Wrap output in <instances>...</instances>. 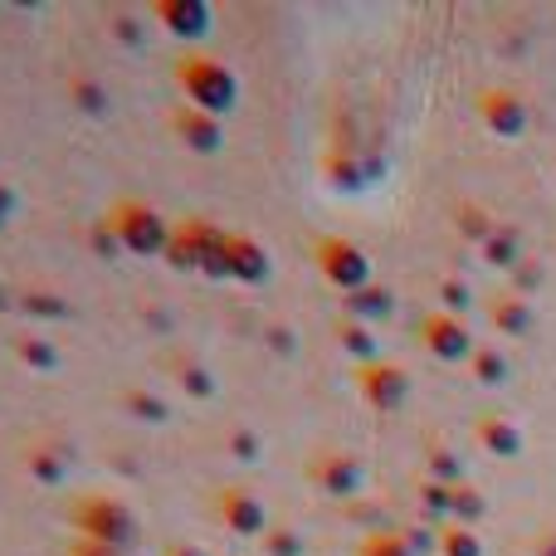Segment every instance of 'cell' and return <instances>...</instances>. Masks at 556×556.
Returning a JSON list of instances; mask_svg holds the SVG:
<instances>
[{"mask_svg": "<svg viewBox=\"0 0 556 556\" xmlns=\"http://www.w3.org/2000/svg\"><path fill=\"white\" fill-rule=\"evenodd\" d=\"M172 78H176V88H181V103L201 108V113H211V117L235 113V103H240V78H235V68L215 54H201V49H186L172 64Z\"/></svg>", "mask_w": 556, "mask_h": 556, "instance_id": "obj_1", "label": "cell"}, {"mask_svg": "<svg viewBox=\"0 0 556 556\" xmlns=\"http://www.w3.org/2000/svg\"><path fill=\"white\" fill-rule=\"evenodd\" d=\"M225 240H230V235H225L220 225H211L205 215H186V220H172V240H166L162 260L172 264V269L230 278V269H225Z\"/></svg>", "mask_w": 556, "mask_h": 556, "instance_id": "obj_2", "label": "cell"}, {"mask_svg": "<svg viewBox=\"0 0 556 556\" xmlns=\"http://www.w3.org/2000/svg\"><path fill=\"white\" fill-rule=\"evenodd\" d=\"M68 528H74V538L98 542V547H117V552L137 538L132 508L123 498H113V493H78L68 503Z\"/></svg>", "mask_w": 556, "mask_h": 556, "instance_id": "obj_3", "label": "cell"}, {"mask_svg": "<svg viewBox=\"0 0 556 556\" xmlns=\"http://www.w3.org/2000/svg\"><path fill=\"white\" fill-rule=\"evenodd\" d=\"M103 215L113 220V230H117V240H123L127 254H147V260H152V254H166L172 220H166L156 205L137 201V195H123V201H113Z\"/></svg>", "mask_w": 556, "mask_h": 556, "instance_id": "obj_4", "label": "cell"}, {"mask_svg": "<svg viewBox=\"0 0 556 556\" xmlns=\"http://www.w3.org/2000/svg\"><path fill=\"white\" fill-rule=\"evenodd\" d=\"M313 264L342 298L362 293L366 278H371V260H366V250L356 240H346V235H317L313 240Z\"/></svg>", "mask_w": 556, "mask_h": 556, "instance_id": "obj_5", "label": "cell"}, {"mask_svg": "<svg viewBox=\"0 0 556 556\" xmlns=\"http://www.w3.org/2000/svg\"><path fill=\"white\" fill-rule=\"evenodd\" d=\"M303 473H307V483H313L323 498L346 503V498H356V493H362V459H356L352 450H332V444H317V450L307 454Z\"/></svg>", "mask_w": 556, "mask_h": 556, "instance_id": "obj_6", "label": "cell"}, {"mask_svg": "<svg viewBox=\"0 0 556 556\" xmlns=\"http://www.w3.org/2000/svg\"><path fill=\"white\" fill-rule=\"evenodd\" d=\"M211 513L225 532H235V538H264V532H269V508H264V498L254 489H244V483L215 489Z\"/></svg>", "mask_w": 556, "mask_h": 556, "instance_id": "obj_7", "label": "cell"}, {"mask_svg": "<svg viewBox=\"0 0 556 556\" xmlns=\"http://www.w3.org/2000/svg\"><path fill=\"white\" fill-rule=\"evenodd\" d=\"M20 469L29 473V483L39 489H64L68 473H74V450L59 440H29L20 450Z\"/></svg>", "mask_w": 556, "mask_h": 556, "instance_id": "obj_8", "label": "cell"}, {"mask_svg": "<svg viewBox=\"0 0 556 556\" xmlns=\"http://www.w3.org/2000/svg\"><path fill=\"white\" fill-rule=\"evenodd\" d=\"M152 25H162L166 35H176V39H186V45H195V39H205L211 35V5L205 0H152Z\"/></svg>", "mask_w": 556, "mask_h": 556, "instance_id": "obj_9", "label": "cell"}, {"mask_svg": "<svg viewBox=\"0 0 556 556\" xmlns=\"http://www.w3.org/2000/svg\"><path fill=\"white\" fill-rule=\"evenodd\" d=\"M172 132L201 156L225 152V117H211V113H201V108H191V103L172 108Z\"/></svg>", "mask_w": 556, "mask_h": 556, "instance_id": "obj_10", "label": "cell"}, {"mask_svg": "<svg viewBox=\"0 0 556 556\" xmlns=\"http://www.w3.org/2000/svg\"><path fill=\"white\" fill-rule=\"evenodd\" d=\"M356 391L366 395V405H376V410H395V405L405 401V391H410V376L401 371L395 362H371V366H356Z\"/></svg>", "mask_w": 556, "mask_h": 556, "instance_id": "obj_11", "label": "cell"}, {"mask_svg": "<svg viewBox=\"0 0 556 556\" xmlns=\"http://www.w3.org/2000/svg\"><path fill=\"white\" fill-rule=\"evenodd\" d=\"M64 98L74 103V113H84V117H108L113 113V88H108V78L93 74V68H68L64 74Z\"/></svg>", "mask_w": 556, "mask_h": 556, "instance_id": "obj_12", "label": "cell"}, {"mask_svg": "<svg viewBox=\"0 0 556 556\" xmlns=\"http://www.w3.org/2000/svg\"><path fill=\"white\" fill-rule=\"evenodd\" d=\"M162 366L172 371V381L181 386L191 401H220V381H215V371L195 352H166Z\"/></svg>", "mask_w": 556, "mask_h": 556, "instance_id": "obj_13", "label": "cell"}, {"mask_svg": "<svg viewBox=\"0 0 556 556\" xmlns=\"http://www.w3.org/2000/svg\"><path fill=\"white\" fill-rule=\"evenodd\" d=\"M225 269H230V278H240V283H264L269 278V254L250 235H230L225 240Z\"/></svg>", "mask_w": 556, "mask_h": 556, "instance_id": "obj_14", "label": "cell"}, {"mask_svg": "<svg viewBox=\"0 0 556 556\" xmlns=\"http://www.w3.org/2000/svg\"><path fill=\"white\" fill-rule=\"evenodd\" d=\"M15 303H20V313L35 317V323H68V317H74V303H68L54 283H25L15 293Z\"/></svg>", "mask_w": 556, "mask_h": 556, "instance_id": "obj_15", "label": "cell"}, {"mask_svg": "<svg viewBox=\"0 0 556 556\" xmlns=\"http://www.w3.org/2000/svg\"><path fill=\"white\" fill-rule=\"evenodd\" d=\"M10 352H15L20 366H29V376H54L59 366H64V352H59V342H54V337H45V332L10 337Z\"/></svg>", "mask_w": 556, "mask_h": 556, "instance_id": "obj_16", "label": "cell"}, {"mask_svg": "<svg viewBox=\"0 0 556 556\" xmlns=\"http://www.w3.org/2000/svg\"><path fill=\"white\" fill-rule=\"evenodd\" d=\"M117 410L137 425H166L172 420V401H166L162 391H152V386H142V381L117 391Z\"/></svg>", "mask_w": 556, "mask_h": 556, "instance_id": "obj_17", "label": "cell"}, {"mask_svg": "<svg viewBox=\"0 0 556 556\" xmlns=\"http://www.w3.org/2000/svg\"><path fill=\"white\" fill-rule=\"evenodd\" d=\"M337 346H342L346 356H352L356 366H371V362H381V342L371 337V323H356V317H337Z\"/></svg>", "mask_w": 556, "mask_h": 556, "instance_id": "obj_18", "label": "cell"}, {"mask_svg": "<svg viewBox=\"0 0 556 556\" xmlns=\"http://www.w3.org/2000/svg\"><path fill=\"white\" fill-rule=\"evenodd\" d=\"M103 25H108V39H117V45L132 49V54H137V49H147V29H152V25H147V15H137V10L113 5L103 15Z\"/></svg>", "mask_w": 556, "mask_h": 556, "instance_id": "obj_19", "label": "cell"}, {"mask_svg": "<svg viewBox=\"0 0 556 556\" xmlns=\"http://www.w3.org/2000/svg\"><path fill=\"white\" fill-rule=\"evenodd\" d=\"M342 313L356 317V323H376V317L391 313V293H386V288H371V283H366L362 293H346V298H342Z\"/></svg>", "mask_w": 556, "mask_h": 556, "instance_id": "obj_20", "label": "cell"}, {"mask_svg": "<svg viewBox=\"0 0 556 556\" xmlns=\"http://www.w3.org/2000/svg\"><path fill=\"white\" fill-rule=\"evenodd\" d=\"M225 454L240 464H260L264 459V434L254 430V425H225Z\"/></svg>", "mask_w": 556, "mask_h": 556, "instance_id": "obj_21", "label": "cell"}, {"mask_svg": "<svg viewBox=\"0 0 556 556\" xmlns=\"http://www.w3.org/2000/svg\"><path fill=\"white\" fill-rule=\"evenodd\" d=\"M425 342H430L440 356H459L464 352V327H454L450 317H430V323H425Z\"/></svg>", "mask_w": 556, "mask_h": 556, "instance_id": "obj_22", "label": "cell"}, {"mask_svg": "<svg viewBox=\"0 0 556 556\" xmlns=\"http://www.w3.org/2000/svg\"><path fill=\"white\" fill-rule=\"evenodd\" d=\"M264 556H303L307 542L298 528H288V522H269V532H264Z\"/></svg>", "mask_w": 556, "mask_h": 556, "instance_id": "obj_23", "label": "cell"}, {"mask_svg": "<svg viewBox=\"0 0 556 556\" xmlns=\"http://www.w3.org/2000/svg\"><path fill=\"white\" fill-rule=\"evenodd\" d=\"M88 244H93V254H98V260H123V254H127L108 215H98V220L88 225Z\"/></svg>", "mask_w": 556, "mask_h": 556, "instance_id": "obj_24", "label": "cell"}, {"mask_svg": "<svg viewBox=\"0 0 556 556\" xmlns=\"http://www.w3.org/2000/svg\"><path fill=\"white\" fill-rule=\"evenodd\" d=\"M362 556H415V552H410V542L395 538V532H371V538H366V547H362Z\"/></svg>", "mask_w": 556, "mask_h": 556, "instance_id": "obj_25", "label": "cell"}, {"mask_svg": "<svg viewBox=\"0 0 556 556\" xmlns=\"http://www.w3.org/2000/svg\"><path fill=\"white\" fill-rule=\"evenodd\" d=\"M288 337H293V332H288L283 323H264V342H269L278 356H293V342H288Z\"/></svg>", "mask_w": 556, "mask_h": 556, "instance_id": "obj_26", "label": "cell"}, {"mask_svg": "<svg viewBox=\"0 0 556 556\" xmlns=\"http://www.w3.org/2000/svg\"><path fill=\"white\" fill-rule=\"evenodd\" d=\"M68 556H123V552H117V547H98V542L74 538V547H68Z\"/></svg>", "mask_w": 556, "mask_h": 556, "instance_id": "obj_27", "label": "cell"}, {"mask_svg": "<svg viewBox=\"0 0 556 556\" xmlns=\"http://www.w3.org/2000/svg\"><path fill=\"white\" fill-rule=\"evenodd\" d=\"M10 215H15V191H10V186L0 181V230L10 225Z\"/></svg>", "mask_w": 556, "mask_h": 556, "instance_id": "obj_28", "label": "cell"}, {"mask_svg": "<svg viewBox=\"0 0 556 556\" xmlns=\"http://www.w3.org/2000/svg\"><path fill=\"white\" fill-rule=\"evenodd\" d=\"M166 556H211V552H205L201 542H176V547L166 552Z\"/></svg>", "mask_w": 556, "mask_h": 556, "instance_id": "obj_29", "label": "cell"}, {"mask_svg": "<svg viewBox=\"0 0 556 556\" xmlns=\"http://www.w3.org/2000/svg\"><path fill=\"white\" fill-rule=\"evenodd\" d=\"M10 303H15V293H10V288H5V278H0V307H10Z\"/></svg>", "mask_w": 556, "mask_h": 556, "instance_id": "obj_30", "label": "cell"}]
</instances>
